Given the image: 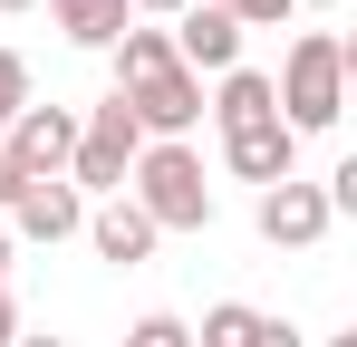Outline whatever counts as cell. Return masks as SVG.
<instances>
[{
  "label": "cell",
  "mask_w": 357,
  "mask_h": 347,
  "mask_svg": "<svg viewBox=\"0 0 357 347\" xmlns=\"http://www.w3.org/2000/svg\"><path fill=\"white\" fill-rule=\"evenodd\" d=\"M0 280H10V231H0Z\"/></svg>",
  "instance_id": "603a6c76"
},
{
  "label": "cell",
  "mask_w": 357,
  "mask_h": 347,
  "mask_svg": "<svg viewBox=\"0 0 357 347\" xmlns=\"http://www.w3.org/2000/svg\"><path fill=\"white\" fill-rule=\"evenodd\" d=\"M222 164H232L241 183H261V193H271V183H290V174H299V135L280 125V116L232 125V135H222Z\"/></svg>",
  "instance_id": "9c48e42d"
},
{
  "label": "cell",
  "mask_w": 357,
  "mask_h": 347,
  "mask_svg": "<svg viewBox=\"0 0 357 347\" xmlns=\"http://www.w3.org/2000/svg\"><path fill=\"white\" fill-rule=\"evenodd\" d=\"M20 338V299H10V280H0V347Z\"/></svg>",
  "instance_id": "ffe728a7"
},
{
  "label": "cell",
  "mask_w": 357,
  "mask_h": 347,
  "mask_svg": "<svg viewBox=\"0 0 357 347\" xmlns=\"http://www.w3.org/2000/svg\"><path fill=\"white\" fill-rule=\"evenodd\" d=\"M10 347H68V338H49V328H20V338H10Z\"/></svg>",
  "instance_id": "44dd1931"
},
{
  "label": "cell",
  "mask_w": 357,
  "mask_h": 347,
  "mask_svg": "<svg viewBox=\"0 0 357 347\" xmlns=\"http://www.w3.org/2000/svg\"><path fill=\"white\" fill-rule=\"evenodd\" d=\"M126 116H135V135H145V145H183V135L203 125V77H183V68H165V77L126 87Z\"/></svg>",
  "instance_id": "5b68a950"
},
{
  "label": "cell",
  "mask_w": 357,
  "mask_h": 347,
  "mask_svg": "<svg viewBox=\"0 0 357 347\" xmlns=\"http://www.w3.org/2000/svg\"><path fill=\"white\" fill-rule=\"evenodd\" d=\"M116 347H193V328H183L174 309H155V318H135V328H126Z\"/></svg>",
  "instance_id": "9a60e30c"
},
{
  "label": "cell",
  "mask_w": 357,
  "mask_h": 347,
  "mask_svg": "<svg viewBox=\"0 0 357 347\" xmlns=\"http://www.w3.org/2000/svg\"><path fill=\"white\" fill-rule=\"evenodd\" d=\"M348 68H357V49L338 29H299L290 58H280V77H271L280 125H290V135H328V125L348 116Z\"/></svg>",
  "instance_id": "6da1fadb"
},
{
  "label": "cell",
  "mask_w": 357,
  "mask_h": 347,
  "mask_svg": "<svg viewBox=\"0 0 357 347\" xmlns=\"http://www.w3.org/2000/svg\"><path fill=\"white\" fill-rule=\"evenodd\" d=\"M290 10H338V0H290Z\"/></svg>",
  "instance_id": "cb8c5ba5"
},
{
  "label": "cell",
  "mask_w": 357,
  "mask_h": 347,
  "mask_svg": "<svg viewBox=\"0 0 357 347\" xmlns=\"http://www.w3.org/2000/svg\"><path fill=\"white\" fill-rule=\"evenodd\" d=\"M251 328H261V309H241V299H222V309H203V328H193V347H251Z\"/></svg>",
  "instance_id": "5bb4252c"
},
{
  "label": "cell",
  "mask_w": 357,
  "mask_h": 347,
  "mask_svg": "<svg viewBox=\"0 0 357 347\" xmlns=\"http://www.w3.org/2000/svg\"><path fill=\"white\" fill-rule=\"evenodd\" d=\"M49 20H59L77 49H116L126 29H135V10H126V0H49Z\"/></svg>",
  "instance_id": "8fae6325"
},
{
  "label": "cell",
  "mask_w": 357,
  "mask_h": 347,
  "mask_svg": "<svg viewBox=\"0 0 357 347\" xmlns=\"http://www.w3.org/2000/svg\"><path fill=\"white\" fill-rule=\"evenodd\" d=\"M0 10H29V0H0Z\"/></svg>",
  "instance_id": "d4e9b609"
},
{
  "label": "cell",
  "mask_w": 357,
  "mask_h": 347,
  "mask_svg": "<svg viewBox=\"0 0 357 347\" xmlns=\"http://www.w3.org/2000/svg\"><path fill=\"white\" fill-rule=\"evenodd\" d=\"M135 155H145V135H135L126 97H107V107H87V116H77V155H68V183H77V193H126Z\"/></svg>",
  "instance_id": "3957f363"
},
{
  "label": "cell",
  "mask_w": 357,
  "mask_h": 347,
  "mask_svg": "<svg viewBox=\"0 0 357 347\" xmlns=\"http://www.w3.org/2000/svg\"><path fill=\"white\" fill-rule=\"evenodd\" d=\"M10 231H20V241H39V251H59V241H77V231H87V193H77L68 174L20 183V193H10Z\"/></svg>",
  "instance_id": "8992f818"
},
{
  "label": "cell",
  "mask_w": 357,
  "mask_h": 347,
  "mask_svg": "<svg viewBox=\"0 0 357 347\" xmlns=\"http://www.w3.org/2000/svg\"><path fill=\"white\" fill-rule=\"evenodd\" d=\"M203 107H213V125L232 135V125H261V116H280V97H271V77H261V68H232V77H222Z\"/></svg>",
  "instance_id": "7c38bea8"
},
{
  "label": "cell",
  "mask_w": 357,
  "mask_h": 347,
  "mask_svg": "<svg viewBox=\"0 0 357 347\" xmlns=\"http://www.w3.org/2000/svg\"><path fill=\"white\" fill-rule=\"evenodd\" d=\"M10 193H20V174H10V155H0V213H10Z\"/></svg>",
  "instance_id": "7402d4cb"
},
{
  "label": "cell",
  "mask_w": 357,
  "mask_h": 347,
  "mask_svg": "<svg viewBox=\"0 0 357 347\" xmlns=\"http://www.w3.org/2000/svg\"><path fill=\"white\" fill-rule=\"evenodd\" d=\"M126 10H135V20H183L193 0H126Z\"/></svg>",
  "instance_id": "d6986e66"
},
{
  "label": "cell",
  "mask_w": 357,
  "mask_h": 347,
  "mask_svg": "<svg viewBox=\"0 0 357 347\" xmlns=\"http://www.w3.org/2000/svg\"><path fill=\"white\" fill-rule=\"evenodd\" d=\"M0 155H10V174L20 183H49V174H68V155H77V107H29L10 116V135H0Z\"/></svg>",
  "instance_id": "277c9868"
},
{
  "label": "cell",
  "mask_w": 357,
  "mask_h": 347,
  "mask_svg": "<svg viewBox=\"0 0 357 347\" xmlns=\"http://www.w3.org/2000/svg\"><path fill=\"white\" fill-rule=\"evenodd\" d=\"M251 347H309V338H299L290 318H261V328H251Z\"/></svg>",
  "instance_id": "ac0fdd59"
},
{
  "label": "cell",
  "mask_w": 357,
  "mask_h": 347,
  "mask_svg": "<svg viewBox=\"0 0 357 347\" xmlns=\"http://www.w3.org/2000/svg\"><path fill=\"white\" fill-rule=\"evenodd\" d=\"M165 39H174V68H183V77H232V68H241V29L213 10V0H193Z\"/></svg>",
  "instance_id": "ba28073f"
},
{
  "label": "cell",
  "mask_w": 357,
  "mask_h": 347,
  "mask_svg": "<svg viewBox=\"0 0 357 347\" xmlns=\"http://www.w3.org/2000/svg\"><path fill=\"white\" fill-rule=\"evenodd\" d=\"M328 347H357V338H328Z\"/></svg>",
  "instance_id": "484cf974"
},
{
  "label": "cell",
  "mask_w": 357,
  "mask_h": 347,
  "mask_svg": "<svg viewBox=\"0 0 357 347\" xmlns=\"http://www.w3.org/2000/svg\"><path fill=\"white\" fill-rule=\"evenodd\" d=\"M29 107V58L20 49H0V135H10V116Z\"/></svg>",
  "instance_id": "2e32d148"
},
{
  "label": "cell",
  "mask_w": 357,
  "mask_h": 347,
  "mask_svg": "<svg viewBox=\"0 0 357 347\" xmlns=\"http://www.w3.org/2000/svg\"><path fill=\"white\" fill-rule=\"evenodd\" d=\"M126 203L155 231H213V183H203V155L193 145H145L135 174H126Z\"/></svg>",
  "instance_id": "7a4b0ae2"
},
{
  "label": "cell",
  "mask_w": 357,
  "mask_h": 347,
  "mask_svg": "<svg viewBox=\"0 0 357 347\" xmlns=\"http://www.w3.org/2000/svg\"><path fill=\"white\" fill-rule=\"evenodd\" d=\"M251 222H261L271 251H319L338 213H328V193H319V183H299V174H290V183H271V193H261V213H251Z\"/></svg>",
  "instance_id": "52a82bcc"
},
{
  "label": "cell",
  "mask_w": 357,
  "mask_h": 347,
  "mask_svg": "<svg viewBox=\"0 0 357 347\" xmlns=\"http://www.w3.org/2000/svg\"><path fill=\"white\" fill-rule=\"evenodd\" d=\"M107 68H116V97H126V87H145V77H165V68H174V39L135 20V29H126L116 49H107Z\"/></svg>",
  "instance_id": "4fadbf2b"
},
{
  "label": "cell",
  "mask_w": 357,
  "mask_h": 347,
  "mask_svg": "<svg viewBox=\"0 0 357 347\" xmlns=\"http://www.w3.org/2000/svg\"><path fill=\"white\" fill-rule=\"evenodd\" d=\"M213 10H222L232 29H280V20H290V0H213Z\"/></svg>",
  "instance_id": "e0dca14e"
},
{
  "label": "cell",
  "mask_w": 357,
  "mask_h": 347,
  "mask_svg": "<svg viewBox=\"0 0 357 347\" xmlns=\"http://www.w3.org/2000/svg\"><path fill=\"white\" fill-rule=\"evenodd\" d=\"M87 241H97V261H116V270H135V261H155V241H165V231L145 222V213H135L126 193H107V203L87 213Z\"/></svg>",
  "instance_id": "30bf717a"
}]
</instances>
